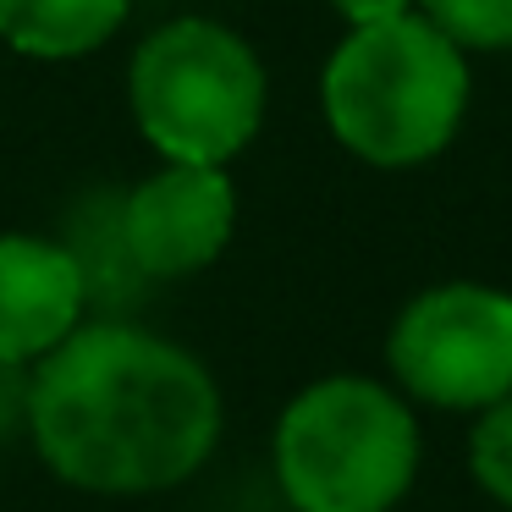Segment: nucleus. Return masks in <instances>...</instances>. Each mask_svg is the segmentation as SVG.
Masks as SVG:
<instances>
[{
    "mask_svg": "<svg viewBox=\"0 0 512 512\" xmlns=\"http://www.w3.org/2000/svg\"><path fill=\"white\" fill-rule=\"evenodd\" d=\"M419 474L408 402L369 375H331L276 419V479L298 512H391Z\"/></svg>",
    "mask_w": 512,
    "mask_h": 512,
    "instance_id": "3",
    "label": "nucleus"
},
{
    "mask_svg": "<svg viewBox=\"0 0 512 512\" xmlns=\"http://www.w3.org/2000/svg\"><path fill=\"white\" fill-rule=\"evenodd\" d=\"M386 364L435 408L485 413L512 391V298L479 281L419 292L391 325Z\"/></svg>",
    "mask_w": 512,
    "mask_h": 512,
    "instance_id": "5",
    "label": "nucleus"
},
{
    "mask_svg": "<svg viewBox=\"0 0 512 512\" xmlns=\"http://www.w3.org/2000/svg\"><path fill=\"white\" fill-rule=\"evenodd\" d=\"M28 435L67 485L149 496L210 463L221 441V386L188 347L94 320L34 364Z\"/></svg>",
    "mask_w": 512,
    "mask_h": 512,
    "instance_id": "1",
    "label": "nucleus"
},
{
    "mask_svg": "<svg viewBox=\"0 0 512 512\" xmlns=\"http://www.w3.org/2000/svg\"><path fill=\"white\" fill-rule=\"evenodd\" d=\"M133 122L171 166H226L265 116L259 56L210 17H177L138 45L127 72Z\"/></svg>",
    "mask_w": 512,
    "mask_h": 512,
    "instance_id": "4",
    "label": "nucleus"
},
{
    "mask_svg": "<svg viewBox=\"0 0 512 512\" xmlns=\"http://www.w3.org/2000/svg\"><path fill=\"white\" fill-rule=\"evenodd\" d=\"M89 287L67 243L0 232V364H39L83 325Z\"/></svg>",
    "mask_w": 512,
    "mask_h": 512,
    "instance_id": "7",
    "label": "nucleus"
},
{
    "mask_svg": "<svg viewBox=\"0 0 512 512\" xmlns=\"http://www.w3.org/2000/svg\"><path fill=\"white\" fill-rule=\"evenodd\" d=\"M468 468L485 485V496H496L512 512V391L479 413L474 435H468Z\"/></svg>",
    "mask_w": 512,
    "mask_h": 512,
    "instance_id": "10",
    "label": "nucleus"
},
{
    "mask_svg": "<svg viewBox=\"0 0 512 512\" xmlns=\"http://www.w3.org/2000/svg\"><path fill=\"white\" fill-rule=\"evenodd\" d=\"M237 221V193L226 166H171L122 199V243L144 281L204 270L226 248Z\"/></svg>",
    "mask_w": 512,
    "mask_h": 512,
    "instance_id": "6",
    "label": "nucleus"
},
{
    "mask_svg": "<svg viewBox=\"0 0 512 512\" xmlns=\"http://www.w3.org/2000/svg\"><path fill=\"white\" fill-rule=\"evenodd\" d=\"M419 17L457 50H512V0H419Z\"/></svg>",
    "mask_w": 512,
    "mask_h": 512,
    "instance_id": "9",
    "label": "nucleus"
},
{
    "mask_svg": "<svg viewBox=\"0 0 512 512\" xmlns=\"http://www.w3.org/2000/svg\"><path fill=\"white\" fill-rule=\"evenodd\" d=\"M325 122L369 166H419L452 144L468 105V61L430 17L364 23L325 67Z\"/></svg>",
    "mask_w": 512,
    "mask_h": 512,
    "instance_id": "2",
    "label": "nucleus"
},
{
    "mask_svg": "<svg viewBox=\"0 0 512 512\" xmlns=\"http://www.w3.org/2000/svg\"><path fill=\"white\" fill-rule=\"evenodd\" d=\"M28 391H34V364H0V441L28 430Z\"/></svg>",
    "mask_w": 512,
    "mask_h": 512,
    "instance_id": "11",
    "label": "nucleus"
},
{
    "mask_svg": "<svg viewBox=\"0 0 512 512\" xmlns=\"http://www.w3.org/2000/svg\"><path fill=\"white\" fill-rule=\"evenodd\" d=\"M331 6H336V12H342L353 28H364V23H386V17L413 12V0H331Z\"/></svg>",
    "mask_w": 512,
    "mask_h": 512,
    "instance_id": "12",
    "label": "nucleus"
},
{
    "mask_svg": "<svg viewBox=\"0 0 512 512\" xmlns=\"http://www.w3.org/2000/svg\"><path fill=\"white\" fill-rule=\"evenodd\" d=\"M133 0H0V39L17 56L72 61L122 28Z\"/></svg>",
    "mask_w": 512,
    "mask_h": 512,
    "instance_id": "8",
    "label": "nucleus"
}]
</instances>
